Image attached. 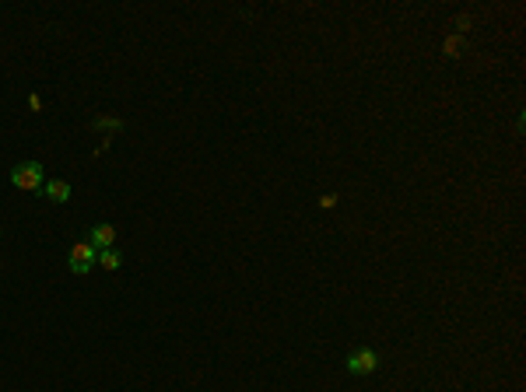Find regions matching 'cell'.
Returning a JSON list of instances; mask_svg holds the SVG:
<instances>
[{"label":"cell","mask_w":526,"mask_h":392,"mask_svg":"<svg viewBox=\"0 0 526 392\" xmlns=\"http://www.w3.org/2000/svg\"><path fill=\"white\" fill-rule=\"evenodd\" d=\"M344 364H348V371H351V375H376V368H379V354H376V350H369V347H358V350L344 361Z\"/></svg>","instance_id":"3957f363"},{"label":"cell","mask_w":526,"mask_h":392,"mask_svg":"<svg viewBox=\"0 0 526 392\" xmlns=\"http://www.w3.org/2000/svg\"><path fill=\"white\" fill-rule=\"evenodd\" d=\"M99 252L102 249H113V242H116V228L113 224H92V238H88Z\"/></svg>","instance_id":"277c9868"},{"label":"cell","mask_w":526,"mask_h":392,"mask_svg":"<svg viewBox=\"0 0 526 392\" xmlns=\"http://www.w3.org/2000/svg\"><path fill=\"white\" fill-rule=\"evenodd\" d=\"M99 263H102L106 270H120V266H123V252H120V249H102V252H99Z\"/></svg>","instance_id":"8992f818"},{"label":"cell","mask_w":526,"mask_h":392,"mask_svg":"<svg viewBox=\"0 0 526 392\" xmlns=\"http://www.w3.org/2000/svg\"><path fill=\"white\" fill-rule=\"evenodd\" d=\"M95 263H99V249H95L92 242H78V245L71 249V259H67L71 273H78V277H88Z\"/></svg>","instance_id":"7a4b0ae2"},{"label":"cell","mask_w":526,"mask_h":392,"mask_svg":"<svg viewBox=\"0 0 526 392\" xmlns=\"http://www.w3.org/2000/svg\"><path fill=\"white\" fill-rule=\"evenodd\" d=\"M11 182H15V189L32 193V189L46 186V168H43L39 161H22V165L11 168Z\"/></svg>","instance_id":"6da1fadb"},{"label":"cell","mask_w":526,"mask_h":392,"mask_svg":"<svg viewBox=\"0 0 526 392\" xmlns=\"http://www.w3.org/2000/svg\"><path fill=\"white\" fill-rule=\"evenodd\" d=\"M46 196H50L53 203H67V200H71V182H64V179L46 182Z\"/></svg>","instance_id":"5b68a950"}]
</instances>
